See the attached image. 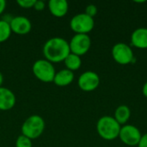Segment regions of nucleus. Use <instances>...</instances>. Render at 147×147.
Wrapping results in <instances>:
<instances>
[{"label":"nucleus","instance_id":"1","mask_svg":"<svg viewBox=\"0 0 147 147\" xmlns=\"http://www.w3.org/2000/svg\"><path fill=\"white\" fill-rule=\"evenodd\" d=\"M47 60L51 63H60L71 53L69 42L61 37H53L47 40L42 48Z\"/></svg>","mask_w":147,"mask_h":147},{"label":"nucleus","instance_id":"2","mask_svg":"<svg viewBox=\"0 0 147 147\" xmlns=\"http://www.w3.org/2000/svg\"><path fill=\"white\" fill-rule=\"evenodd\" d=\"M121 126L113 116H102L96 123V132L98 135L108 141L114 140L119 137Z\"/></svg>","mask_w":147,"mask_h":147},{"label":"nucleus","instance_id":"3","mask_svg":"<svg viewBox=\"0 0 147 147\" xmlns=\"http://www.w3.org/2000/svg\"><path fill=\"white\" fill-rule=\"evenodd\" d=\"M45 126V121L41 116L38 115H30L25 120L22 126V134L31 140H36L43 134Z\"/></svg>","mask_w":147,"mask_h":147},{"label":"nucleus","instance_id":"4","mask_svg":"<svg viewBox=\"0 0 147 147\" xmlns=\"http://www.w3.org/2000/svg\"><path fill=\"white\" fill-rule=\"evenodd\" d=\"M32 71L35 78L44 83L53 82L56 74L53 63L46 59L36 60L32 66Z\"/></svg>","mask_w":147,"mask_h":147},{"label":"nucleus","instance_id":"5","mask_svg":"<svg viewBox=\"0 0 147 147\" xmlns=\"http://www.w3.org/2000/svg\"><path fill=\"white\" fill-rule=\"evenodd\" d=\"M111 55L114 60L121 65H129L134 60V53L132 47L124 42L115 44L111 50Z\"/></svg>","mask_w":147,"mask_h":147},{"label":"nucleus","instance_id":"6","mask_svg":"<svg viewBox=\"0 0 147 147\" xmlns=\"http://www.w3.org/2000/svg\"><path fill=\"white\" fill-rule=\"evenodd\" d=\"M95 27V21L93 17L85 13H78L75 15L70 21V28L76 34H84L91 32Z\"/></svg>","mask_w":147,"mask_h":147},{"label":"nucleus","instance_id":"7","mask_svg":"<svg viewBox=\"0 0 147 147\" xmlns=\"http://www.w3.org/2000/svg\"><path fill=\"white\" fill-rule=\"evenodd\" d=\"M141 132L137 127L126 124L121 126L118 138L123 144L128 146H137L141 139Z\"/></svg>","mask_w":147,"mask_h":147},{"label":"nucleus","instance_id":"8","mask_svg":"<svg viewBox=\"0 0 147 147\" xmlns=\"http://www.w3.org/2000/svg\"><path fill=\"white\" fill-rule=\"evenodd\" d=\"M71 53L78 56L84 55L88 53L91 47V39L88 34H76L69 42Z\"/></svg>","mask_w":147,"mask_h":147},{"label":"nucleus","instance_id":"9","mask_svg":"<svg viewBox=\"0 0 147 147\" xmlns=\"http://www.w3.org/2000/svg\"><path fill=\"white\" fill-rule=\"evenodd\" d=\"M78 84L80 90L83 91H94L98 88L100 84V77L95 71H86L79 76L78 79Z\"/></svg>","mask_w":147,"mask_h":147},{"label":"nucleus","instance_id":"10","mask_svg":"<svg viewBox=\"0 0 147 147\" xmlns=\"http://www.w3.org/2000/svg\"><path fill=\"white\" fill-rule=\"evenodd\" d=\"M9 23L10 26L11 32L16 34H27L31 31L32 28V23L28 17L22 16H15L10 20Z\"/></svg>","mask_w":147,"mask_h":147},{"label":"nucleus","instance_id":"11","mask_svg":"<svg viewBox=\"0 0 147 147\" xmlns=\"http://www.w3.org/2000/svg\"><path fill=\"white\" fill-rule=\"evenodd\" d=\"M16 96L12 90L5 87H0V110L7 111L16 104Z\"/></svg>","mask_w":147,"mask_h":147},{"label":"nucleus","instance_id":"12","mask_svg":"<svg viewBox=\"0 0 147 147\" xmlns=\"http://www.w3.org/2000/svg\"><path fill=\"white\" fill-rule=\"evenodd\" d=\"M131 44L139 49H147V28H136L131 34Z\"/></svg>","mask_w":147,"mask_h":147},{"label":"nucleus","instance_id":"13","mask_svg":"<svg viewBox=\"0 0 147 147\" xmlns=\"http://www.w3.org/2000/svg\"><path fill=\"white\" fill-rule=\"evenodd\" d=\"M50 13L58 18L65 16L69 9V4L66 0H50L48 2Z\"/></svg>","mask_w":147,"mask_h":147},{"label":"nucleus","instance_id":"14","mask_svg":"<svg viewBox=\"0 0 147 147\" xmlns=\"http://www.w3.org/2000/svg\"><path fill=\"white\" fill-rule=\"evenodd\" d=\"M73 80H74L73 71L65 68L56 72L53 82L57 86L65 87V86L70 85L73 82Z\"/></svg>","mask_w":147,"mask_h":147},{"label":"nucleus","instance_id":"15","mask_svg":"<svg viewBox=\"0 0 147 147\" xmlns=\"http://www.w3.org/2000/svg\"><path fill=\"white\" fill-rule=\"evenodd\" d=\"M113 117L121 126L126 125L131 117V110L127 105H120L116 108Z\"/></svg>","mask_w":147,"mask_h":147},{"label":"nucleus","instance_id":"16","mask_svg":"<svg viewBox=\"0 0 147 147\" xmlns=\"http://www.w3.org/2000/svg\"><path fill=\"white\" fill-rule=\"evenodd\" d=\"M65 65L66 67V69L74 71L78 70L81 65H82V59L81 57L78 55H76L74 53H70L64 60Z\"/></svg>","mask_w":147,"mask_h":147},{"label":"nucleus","instance_id":"17","mask_svg":"<svg viewBox=\"0 0 147 147\" xmlns=\"http://www.w3.org/2000/svg\"><path fill=\"white\" fill-rule=\"evenodd\" d=\"M11 33L9 23L7 21L0 20V43L6 41L9 38Z\"/></svg>","mask_w":147,"mask_h":147},{"label":"nucleus","instance_id":"18","mask_svg":"<svg viewBox=\"0 0 147 147\" xmlns=\"http://www.w3.org/2000/svg\"><path fill=\"white\" fill-rule=\"evenodd\" d=\"M16 147H32V140L28 137L21 134L16 139Z\"/></svg>","mask_w":147,"mask_h":147},{"label":"nucleus","instance_id":"19","mask_svg":"<svg viewBox=\"0 0 147 147\" xmlns=\"http://www.w3.org/2000/svg\"><path fill=\"white\" fill-rule=\"evenodd\" d=\"M36 0H18L17 4L23 9H31L34 8Z\"/></svg>","mask_w":147,"mask_h":147},{"label":"nucleus","instance_id":"20","mask_svg":"<svg viewBox=\"0 0 147 147\" xmlns=\"http://www.w3.org/2000/svg\"><path fill=\"white\" fill-rule=\"evenodd\" d=\"M86 15L90 16V17H93L97 14V7L95 5V4H89L86 6L85 8V12H84Z\"/></svg>","mask_w":147,"mask_h":147},{"label":"nucleus","instance_id":"21","mask_svg":"<svg viewBox=\"0 0 147 147\" xmlns=\"http://www.w3.org/2000/svg\"><path fill=\"white\" fill-rule=\"evenodd\" d=\"M34 9H36L37 11H41L43 10L45 8H46V3L44 1H41V0H36L35 1V3L34 5Z\"/></svg>","mask_w":147,"mask_h":147},{"label":"nucleus","instance_id":"22","mask_svg":"<svg viewBox=\"0 0 147 147\" xmlns=\"http://www.w3.org/2000/svg\"><path fill=\"white\" fill-rule=\"evenodd\" d=\"M138 147H147V133L141 136V139L138 144Z\"/></svg>","mask_w":147,"mask_h":147},{"label":"nucleus","instance_id":"23","mask_svg":"<svg viewBox=\"0 0 147 147\" xmlns=\"http://www.w3.org/2000/svg\"><path fill=\"white\" fill-rule=\"evenodd\" d=\"M6 8V2L4 0H0V15L4 11Z\"/></svg>","mask_w":147,"mask_h":147},{"label":"nucleus","instance_id":"24","mask_svg":"<svg viewBox=\"0 0 147 147\" xmlns=\"http://www.w3.org/2000/svg\"><path fill=\"white\" fill-rule=\"evenodd\" d=\"M142 93H143L144 96L147 98V81L145 83V84H144V85H143V88H142Z\"/></svg>","mask_w":147,"mask_h":147},{"label":"nucleus","instance_id":"25","mask_svg":"<svg viewBox=\"0 0 147 147\" xmlns=\"http://www.w3.org/2000/svg\"><path fill=\"white\" fill-rule=\"evenodd\" d=\"M3 83V74L0 72V87H2Z\"/></svg>","mask_w":147,"mask_h":147}]
</instances>
